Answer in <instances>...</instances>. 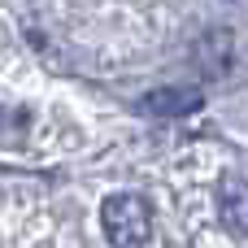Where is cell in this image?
<instances>
[{
  "mask_svg": "<svg viewBox=\"0 0 248 248\" xmlns=\"http://www.w3.org/2000/svg\"><path fill=\"white\" fill-rule=\"evenodd\" d=\"M100 227L113 248H144L153 235V209L135 192H113L100 205Z\"/></svg>",
  "mask_w": 248,
  "mask_h": 248,
  "instance_id": "1",
  "label": "cell"
},
{
  "mask_svg": "<svg viewBox=\"0 0 248 248\" xmlns=\"http://www.w3.org/2000/svg\"><path fill=\"white\" fill-rule=\"evenodd\" d=\"M205 105V96L196 87H161V92H148L144 96V113H157V118H183V113H196Z\"/></svg>",
  "mask_w": 248,
  "mask_h": 248,
  "instance_id": "2",
  "label": "cell"
},
{
  "mask_svg": "<svg viewBox=\"0 0 248 248\" xmlns=\"http://www.w3.org/2000/svg\"><path fill=\"white\" fill-rule=\"evenodd\" d=\"M218 218H222L227 231L248 235V183H240V179L218 183Z\"/></svg>",
  "mask_w": 248,
  "mask_h": 248,
  "instance_id": "3",
  "label": "cell"
}]
</instances>
